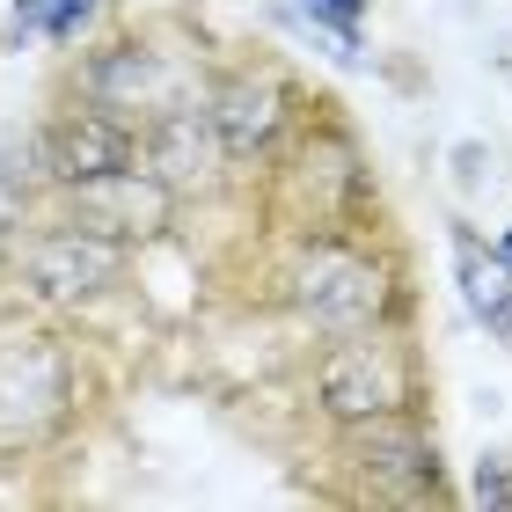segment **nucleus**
I'll return each instance as SVG.
<instances>
[{"label": "nucleus", "mask_w": 512, "mask_h": 512, "mask_svg": "<svg viewBox=\"0 0 512 512\" xmlns=\"http://www.w3.org/2000/svg\"><path fill=\"white\" fill-rule=\"evenodd\" d=\"M293 300H300L308 322L352 337V330H374V322L388 315V271L374 264V256L344 249V242H315L293 264Z\"/></svg>", "instance_id": "1"}, {"label": "nucleus", "mask_w": 512, "mask_h": 512, "mask_svg": "<svg viewBox=\"0 0 512 512\" xmlns=\"http://www.w3.org/2000/svg\"><path fill=\"white\" fill-rule=\"evenodd\" d=\"M315 403L330 425H374V417L403 410V366L388 359V344H366L352 330V344H330L315 366Z\"/></svg>", "instance_id": "2"}, {"label": "nucleus", "mask_w": 512, "mask_h": 512, "mask_svg": "<svg viewBox=\"0 0 512 512\" xmlns=\"http://www.w3.org/2000/svg\"><path fill=\"white\" fill-rule=\"evenodd\" d=\"M125 271V242L96 235V227H44V235L22 249V286L37 300H96L110 278Z\"/></svg>", "instance_id": "3"}, {"label": "nucleus", "mask_w": 512, "mask_h": 512, "mask_svg": "<svg viewBox=\"0 0 512 512\" xmlns=\"http://www.w3.org/2000/svg\"><path fill=\"white\" fill-rule=\"evenodd\" d=\"M139 169V132L118 110H66V118L44 132V176L66 183V191H88V183H110Z\"/></svg>", "instance_id": "4"}, {"label": "nucleus", "mask_w": 512, "mask_h": 512, "mask_svg": "<svg viewBox=\"0 0 512 512\" xmlns=\"http://www.w3.org/2000/svg\"><path fill=\"white\" fill-rule=\"evenodd\" d=\"M66 410V352L52 337L0 344V439H30Z\"/></svg>", "instance_id": "5"}, {"label": "nucleus", "mask_w": 512, "mask_h": 512, "mask_svg": "<svg viewBox=\"0 0 512 512\" xmlns=\"http://www.w3.org/2000/svg\"><path fill=\"white\" fill-rule=\"evenodd\" d=\"M81 198V227H96V235L110 242H139V235H161L169 227V183H161L154 169H125V176H110V183H88Z\"/></svg>", "instance_id": "6"}, {"label": "nucleus", "mask_w": 512, "mask_h": 512, "mask_svg": "<svg viewBox=\"0 0 512 512\" xmlns=\"http://www.w3.org/2000/svg\"><path fill=\"white\" fill-rule=\"evenodd\" d=\"M213 139H220V154L227 161H256L278 139V125H286V88H278L271 74H235L213 96Z\"/></svg>", "instance_id": "7"}, {"label": "nucleus", "mask_w": 512, "mask_h": 512, "mask_svg": "<svg viewBox=\"0 0 512 512\" xmlns=\"http://www.w3.org/2000/svg\"><path fill=\"white\" fill-rule=\"evenodd\" d=\"M352 432H359V469L374 476L381 491H395V498L439 491V461H432L425 432H417L403 410H395V417H374V425H352Z\"/></svg>", "instance_id": "8"}, {"label": "nucleus", "mask_w": 512, "mask_h": 512, "mask_svg": "<svg viewBox=\"0 0 512 512\" xmlns=\"http://www.w3.org/2000/svg\"><path fill=\"white\" fill-rule=\"evenodd\" d=\"M88 96L103 110H154L169 96V66H161L147 44H110V52L88 66Z\"/></svg>", "instance_id": "9"}, {"label": "nucleus", "mask_w": 512, "mask_h": 512, "mask_svg": "<svg viewBox=\"0 0 512 512\" xmlns=\"http://www.w3.org/2000/svg\"><path fill=\"white\" fill-rule=\"evenodd\" d=\"M454 278H461V300H469L476 322H491V330L512 344V264L498 249H483L469 227H454Z\"/></svg>", "instance_id": "10"}, {"label": "nucleus", "mask_w": 512, "mask_h": 512, "mask_svg": "<svg viewBox=\"0 0 512 512\" xmlns=\"http://www.w3.org/2000/svg\"><path fill=\"white\" fill-rule=\"evenodd\" d=\"M205 132H213V118H198V110H161V125L139 139V161L169 183V191H183V183L205 176Z\"/></svg>", "instance_id": "11"}, {"label": "nucleus", "mask_w": 512, "mask_h": 512, "mask_svg": "<svg viewBox=\"0 0 512 512\" xmlns=\"http://www.w3.org/2000/svg\"><path fill=\"white\" fill-rule=\"evenodd\" d=\"M300 8H308L315 30L337 37V59H359V15H366V0H300Z\"/></svg>", "instance_id": "12"}, {"label": "nucleus", "mask_w": 512, "mask_h": 512, "mask_svg": "<svg viewBox=\"0 0 512 512\" xmlns=\"http://www.w3.org/2000/svg\"><path fill=\"white\" fill-rule=\"evenodd\" d=\"M96 15H103V0H44V37H52V44H74Z\"/></svg>", "instance_id": "13"}, {"label": "nucleus", "mask_w": 512, "mask_h": 512, "mask_svg": "<svg viewBox=\"0 0 512 512\" xmlns=\"http://www.w3.org/2000/svg\"><path fill=\"white\" fill-rule=\"evenodd\" d=\"M476 505H512V461L505 454H491V461H483V469H476V491H469Z\"/></svg>", "instance_id": "14"}, {"label": "nucleus", "mask_w": 512, "mask_h": 512, "mask_svg": "<svg viewBox=\"0 0 512 512\" xmlns=\"http://www.w3.org/2000/svg\"><path fill=\"white\" fill-rule=\"evenodd\" d=\"M44 30V0H15V37H37Z\"/></svg>", "instance_id": "15"}, {"label": "nucleus", "mask_w": 512, "mask_h": 512, "mask_svg": "<svg viewBox=\"0 0 512 512\" xmlns=\"http://www.w3.org/2000/svg\"><path fill=\"white\" fill-rule=\"evenodd\" d=\"M498 256H505V264H512V235H505V242H498Z\"/></svg>", "instance_id": "16"}]
</instances>
